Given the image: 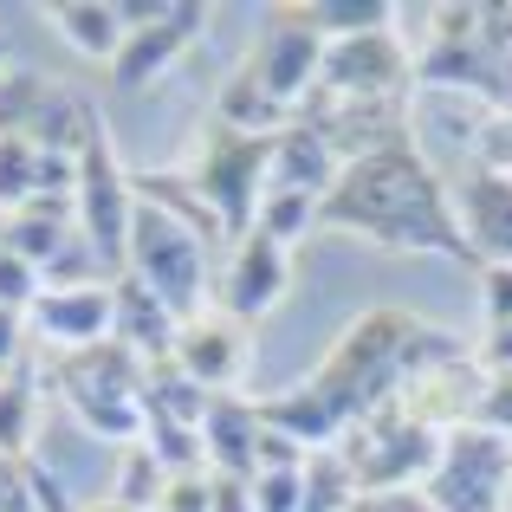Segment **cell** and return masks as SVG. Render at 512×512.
Listing matches in <instances>:
<instances>
[{
  "mask_svg": "<svg viewBox=\"0 0 512 512\" xmlns=\"http://www.w3.org/2000/svg\"><path fill=\"white\" fill-rule=\"evenodd\" d=\"M318 221L338 227V234H363L389 253L474 260L448 182L435 175V163H428L415 143H389V150H376V156L344 163L338 182H331V195L318 201Z\"/></svg>",
  "mask_w": 512,
  "mask_h": 512,
  "instance_id": "6da1fadb",
  "label": "cell"
},
{
  "mask_svg": "<svg viewBox=\"0 0 512 512\" xmlns=\"http://www.w3.org/2000/svg\"><path fill=\"white\" fill-rule=\"evenodd\" d=\"M454 357H461V338H454V331H435L415 312L383 305V312H363L357 325L331 344V357H325V370L312 376V389L338 409L344 428H357V422H370V415L396 409V402L409 396V383H422L428 370H441V363H454Z\"/></svg>",
  "mask_w": 512,
  "mask_h": 512,
  "instance_id": "7a4b0ae2",
  "label": "cell"
},
{
  "mask_svg": "<svg viewBox=\"0 0 512 512\" xmlns=\"http://www.w3.org/2000/svg\"><path fill=\"white\" fill-rule=\"evenodd\" d=\"M143 376H150V363L130 357L117 338L91 344V350H59V363H52V383H59L65 409L91 435L117 441V448L143 441Z\"/></svg>",
  "mask_w": 512,
  "mask_h": 512,
  "instance_id": "3957f363",
  "label": "cell"
},
{
  "mask_svg": "<svg viewBox=\"0 0 512 512\" xmlns=\"http://www.w3.org/2000/svg\"><path fill=\"white\" fill-rule=\"evenodd\" d=\"M338 454L357 474V493H402V487H428V474L441 467V428H428L422 415L396 409L370 415V422L344 428Z\"/></svg>",
  "mask_w": 512,
  "mask_h": 512,
  "instance_id": "277c9868",
  "label": "cell"
},
{
  "mask_svg": "<svg viewBox=\"0 0 512 512\" xmlns=\"http://www.w3.org/2000/svg\"><path fill=\"white\" fill-rule=\"evenodd\" d=\"M124 273H137L143 286H150L156 299L182 318V325H195V318H201V299H208V240L188 234L182 221H169L163 208L137 201Z\"/></svg>",
  "mask_w": 512,
  "mask_h": 512,
  "instance_id": "5b68a950",
  "label": "cell"
},
{
  "mask_svg": "<svg viewBox=\"0 0 512 512\" xmlns=\"http://www.w3.org/2000/svg\"><path fill=\"white\" fill-rule=\"evenodd\" d=\"M195 195L214 208L227 240H247L253 234V214H260V195L273 182V137H247V130H227L214 124L208 143H201L195 169H188Z\"/></svg>",
  "mask_w": 512,
  "mask_h": 512,
  "instance_id": "8992f818",
  "label": "cell"
},
{
  "mask_svg": "<svg viewBox=\"0 0 512 512\" xmlns=\"http://www.w3.org/2000/svg\"><path fill=\"white\" fill-rule=\"evenodd\" d=\"M78 234H85V247L98 253V266L111 279H124V260H130V221H137V188L124 182V163H117L111 150V130H91V143L78 150Z\"/></svg>",
  "mask_w": 512,
  "mask_h": 512,
  "instance_id": "52a82bcc",
  "label": "cell"
},
{
  "mask_svg": "<svg viewBox=\"0 0 512 512\" xmlns=\"http://www.w3.org/2000/svg\"><path fill=\"white\" fill-rule=\"evenodd\" d=\"M428 506L435 512H506L512 500V441L461 422L441 435V467L428 474Z\"/></svg>",
  "mask_w": 512,
  "mask_h": 512,
  "instance_id": "ba28073f",
  "label": "cell"
},
{
  "mask_svg": "<svg viewBox=\"0 0 512 512\" xmlns=\"http://www.w3.org/2000/svg\"><path fill=\"white\" fill-rule=\"evenodd\" d=\"M318 72H325V33H318L299 7H279L273 26H266V39L247 59V78L273 104H286V111L299 117V104L318 91Z\"/></svg>",
  "mask_w": 512,
  "mask_h": 512,
  "instance_id": "9c48e42d",
  "label": "cell"
},
{
  "mask_svg": "<svg viewBox=\"0 0 512 512\" xmlns=\"http://www.w3.org/2000/svg\"><path fill=\"white\" fill-rule=\"evenodd\" d=\"M409 78H415V59L402 52L396 33H357V39H331L325 46L318 91L357 98V104H402L409 98Z\"/></svg>",
  "mask_w": 512,
  "mask_h": 512,
  "instance_id": "30bf717a",
  "label": "cell"
},
{
  "mask_svg": "<svg viewBox=\"0 0 512 512\" xmlns=\"http://www.w3.org/2000/svg\"><path fill=\"white\" fill-rule=\"evenodd\" d=\"M286 279H292V260H286L279 240H266V234L234 240L227 273H221V318H234V325H260V318L286 299Z\"/></svg>",
  "mask_w": 512,
  "mask_h": 512,
  "instance_id": "8fae6325",
  "label": "cell"
},
{
  "mask_svg": "<svg viewBox=\"0 0 512 512\" xmlns=\"http://www.w3.org/2000/svg\"><path fill=\"white\" fill-rule=\"evenodd\" d=\"M117 279H98V286H46L33 305V331L59 350H91V344H111L117 331V299H111Z\"/></svg>",
  "mask_w": 512,
  "mask_h": 512,
  "instance_id": "7c38bea8",
  "label": "cell"
},
{
  "mask_svg": "<svg viewBox=\"0 0 512 512\" xmlns=\"http://www.w3.org/2000/svg\"><path fill=\"white\" fill-rule=\"evenodd\" d=\"M201 33H208V7H188V0H175V7H169L156 26H143V33H130V39H124V52L111 59V85H117V91H143V85H156V78H163Z\"/></svg>",
  "mask_w": 512,
  "mask_h": 512,
  "instance_id": "4fadbf2b",
  "label": "cell"
},
{
  "mask_svg": "<svg viewBox=\"0 0 512 512\" xmlns=\"http://www.w3.org/2000/svg\"><path fill=\"white\" fill-rule=\"evenodd\" d=\"M169 363L188 376V383H201L208 396H234L240 370H247V338H240L234 318H208V312H201L195 325H182Z\"/></svg>",
  "mask_w": 512,
  "mask_h": 512,
  "instance_id": "5bb4252c",
  "label": "cell"
},
{
  "mask_svg": "<svg viewBox=\"0 0 512 512\" xmlns=\"http://www.w3.org/2000/svg\"><path fill=\"white\" fill-rule=\"evenodd\" d=\"M454 214H461V234L480 266H512V182L474 169L454 195Z\"/></svg>",
  "mask_w": 512,
  "mask_h": 512,
  "instance_id": "9a60e30c",
  "label": "cell"
},
{
  "mask_svg": "<svg viewBox=\"0 0 512 512\" xmlns=\"http://www.w3.org/2000/svg\"><path fill=\"white\" fill-rule=\"evenodd\" d=\"M111 299H117V331H111V338L124 344L130 357H143V363H169L175 357V338H182V318H175L137 273L117 279Z\"/></svg>",
  "mask_w": 512,
  "mask_h": 512,
  "instance_id": "2e32d148",
  "label": "cell"
},
{
  "mask_svg": "<svg viewBox=\"0 0 512 512\" xmlns=\"http://www.w3.org/2000/svg\"><path fill=\"white\" fill-rule=\"evenodd\" d=\"M253 448H260V402L208 396V415H201V454H208L214 474L253 480Z\"/></svg>",
  "mask_w": 512,
  "mask_h": 512,
  "instance_id": "e0dca14e",
  "label": "cell"
},
{
  "mask_svg": "<svg viewBox=\"0 0 512 512\" xmlns=\"http://www.w3.org/2000/svg\"><path fill=\"white\" fill-rule=\"evenodd\" d=\"M338 150H331L325 137H318L312 124H292L273 137V182L266 188H292V195H331V182H338Z\"/></svg>",
  "mask_w": 512,
  "mask_h": 512,
  "instance_id": "ac0fdd59",
  "label": "cell"
},
{
  "mask_svg": "<svg viewBox=\"0 0 512 512\" xmlns=\"http://www.w3.org/2000/svg\"><path fill=\"white\" fill-rule=\"evenodd\" d=\"M260 428H273V435L299 441L305 454L338 448V435H344L338 409H331V402L318 396L312 383H292V389H279V396H266V402H260Z\"/></svg>",
  "mask_w": 512,
  "mask_h": 512,
  "instance_id": "d6986e66",
  "label": "cell"
},
{
  "mask_svg": "<svg viewBox=\"0 0 512 512\" xmlns=\"http://www.w3.org/2000/svg\"><path fill=\"white\" fill-rule=\"evenodd\" d=\"M52 26L72 39V52H85V59H104V65H111L117 52H124V39H130V26H124V13H117V0H52Z\"/></svg>",
  "mask_w": 512,
  "mask_h": 512,
  "instance_id": "ffe728a7",
  "label": "cell"
},
{
  "mask_svg": "<svg viewBox=\"0 0 512 512\" xmlns=\"http://www.w3.org/2000/svg\"><path fill=\"white\" fill-rule=\"evenodd\" d=\"M72 214H78L72 201H33V208L7 214V240H0V247H13L26 266L46 273V266L72 247Z\"/></svg>",
  "mask_w": 512,
  "mask_h": 512,
  "instance_id": "44dd1931",
  "label": "cell"
},
{
  "mask_svg": "<svg viewBox=\"0 0 512 512\" xmlns=\"http://www.w3.org/2000/svg\"><path fill=\"white\" fill-rule=\"evenodd\" d=\"M214 124H227V130H247V137H279V130H292L299 117H292L286 104H273V98H266V91L247 78V65H240V72L227 78L221 104H214Z\"/></svg>",
  "mask_w": 512,
  "mask_h": 512,
  "instance_id": "7402d4cb",
  "label": "cell"
},
{
  "mask_svg": "<svg viewBox=\"0 0 512 512\" xmlns=\"http://www.w3.org/2000/svg\"><path fill=\"white\" fill-rule=\"evenodd\" d=\"M305 20L331 39H357V33H389V20H396V7H383V0H312V7H299Z\"/></svg>",
  "mask_w": 512,
  "mask_h": 512,
  "instance_id": "603a6c76",
  "label": "cell"
},
{
  "mask_svg": "<svg viewBox=\"0 0 512 512\" xmlns=\"http://www.w3.org/2000/svg\"><path fill=\"white\" fill-rule=\"evenodd\" d=\"M163 487H169V467L137 441V448H124V461H117V493H111V506H124V512H156Z\"/></svg>",
  "mask_w": 512,
  "mask_h": 512,
  "instance_id": "cb8c5ba5",
  "label": "cell"
},
{
  "mask_svg": "<svg viewBox=\"0 0 512 512\" xmlns=\"http://www.w3.org/2000/svg\"><path fill=\"white\" fill-rule=\"evenodd\" d=\"M357 500V474H350V461L338 448H318L312 461H305V512H344Z\"/></svg>",
  "mask_w": 512,
  "mask_h": 512,
  "instance_id": "d4e9b609",
  "label": "cell"
},
{
  "mask_svg": "<svg viewBox=\"0 0 512 512\" xmlns=\"http://www.w3.org/2000/svg\"><path fill=\"white\" fill-rule=\"evenodd\" d=\"M318 221V195H292V188H266L260 195V214H253V234L279 240V247H292V240H305V227Z\"/></svg>",
  "mask_w": 512,
  "mask_h": 512,
  "instance_id": "484cf974",
  "label": "cell"
},
{
  "mask_svg": "<svg viewBox=\"0 0 512 512\" xmlns=\"http://www.w3.org/2000/svg\"><path fill=\"white\" fill-rule=\"evenodd\" d=\"M33 422H39L33 383H0V461H26V448H33Z\"/></svg>",
  "mask_w": 512,
  "mask_h": 512,
  "instance_id": "4316f807",
  "label": "cell"
},
{
  "mask_svg": "<svg viewBox=\"0 0 512 512\" xmlns=\"http://www.w3.org/2000/svg\"><path fill=\"white\" fill-rule=\"evenodd\" d=\"M39 195V150L26 137H0V208H33Z\"/></svg>",
  "mask_w": 512,
  "mask_h": 512,
  "instance_id": "83f0119b",
  "label": "cell"
},
{
  "mask_svg": "<svg viewBox=\"0 0 512 512\" xmlns=\"http://www.w3.org/2000/svg\"><path fill=\"white\" fill-rule=\"evenodd\" d=\"M467 422L487 428V435H506L512 441V370H480V389H474V409Z\"/></svg>",
  "mask_w": 512,
  "mask_h": 512,
  "instance_id": "f1b7e54d",
  "label": "cell"
},
{
  "mask_svg": "<svg viewBox=\"0 0 512 512\" xmlns=\"http://www.w3.org/2000/svg\"><path fill=\"white\" fill-rule=\"evenodd\" d=\"M253 512H305V467H279V474H253L247 480Z\"/></svg>",
  "mask_w": 512,
  "mask_h": 512,
  "instance_id": "f546056e",
  "label": "cell"
},
{
  "mask_svg": "<svg viewBox=\"0 0 512 512\" xmlns=\"http://www.w3.org/2000/svg\"><path fill=\"white\" fill-rule=\"evenodd\" d=\"M474 163H480V175H500V182H512V111H493L487 124H480Z\"/></svg>",
  "mask_w": 512,
  "mask_h": 512,
  "instance_id": "4dcf8cb0",
  "label": "cell"
},
{
  "mask_svg": "<svg viewBox=\"0 0 512 512\" xmlns=\"http://www.w3.org/2000/svg\"><path fill=\"white\" fill-rule=\"evenodd\" d=\"M39 305V266H26L13 247H0V312H33Z\"/></svg>",
  "mask_w": 512,
  "mask_h": 512,
  "instance_id": "1f68e13d",
  "label": "cell"
},
{
  "mask_svg": "<svg viewBox=\"0 0 512 512\" xmlns=\"http://www.w3.org/2000/svg\"><path fill=\"white\" fill-rule=\"evenodd\" d=\"M156 512H214V474H169L163 500H156Z\"/></svg>",
  "mask_w": 512,
  "mask_h": 512,
  "instance_id": "d6a6232c",
  "label": "cell"
},
{
  "mask_svg": "<svg viewBox=\"0 0 512 512\" xmlns=\"http://www.w3.org/2000/svg\"><path fill=\"white\" fill-rule=\"evenodd\" d=\"M480 292H487V331L512 325V266H480Z\"/></svg>",
  "mask_w": 512,
  "mask_h": 512,
  "instance_id": "836d02e7",
  "label": "cell"
},
{
  "mask_svg": "<svg viewBox=\"0 0 512 512\" xmlns=\"http://www.w3.org/2000/svg\"><path fill=\"white\" fill-rule=\"evenodd\" d=\"M344 512H435V506H428L422 487H402V493H357Z\"/></svg>",
  "mask_w": 512,
  "mask_h": 512,
  "instance_id": "e575fe53",
  "label": "cell"
},
{
  "mask_svg": "<svg viewBox=\"0 0 512 512\" xmlns=\"http://www.w3.org/2000/svg\"><path fill=\"white\" fill-rule=\"evenodd\" d=\"M214 512H253V493H247V480H227V474H214Z\"/></svg>",
  "mask_w": 512,
  "mask_h": 512,
  "instance_id": "d590c367",
  "label": "cell"
},
{
  "mask_svg": "<svg viewBox=\"0 0 512 512\" xmlns=\"http://www.w3.org/2000/svg\"><path fill=\"white\" fill-rule=\"evenodd\" d=\"M480 363H487V370H512V325H493V331H487Z\"/></svg>",
  "mask_w": 512,
  "mask_h": 512,
  "instance_id": "8d00e7d4",
  "label": "cell"
},
{
  "mask_svg": "<svg viewBox=\"0 0 512 512\" xmlns=\"http://www.w3.org/2000/svg\"><path fill=\"white\" fill-rule=\"evenodd\" d=\"M20 357V312H0V370Z\"/></svg>",
  "mask_w": 512,
  "mask_h": 512,
  "instance_id": "74e56055",
  "label": "cell"
},
{
  "mask_svg": "<svg viewBox=\"0 0 512 512\" xmlns=\"http://www.w3.org/2000/svg\"><path fill=\"white\" fill-rule=\"evenodd\" d=\"M0 240H7V208H0Z\"/></svg>",
  "mask_w": 512,
  "mask_h": 512,
  "instance_id": "f35d334b",
  "label": "cell"
},
{
  "mask_svg": "<svg viewBox=\"0 0 512 512\" xmlns=\"http://www.w3.org/2000/svg\"><path fill=\"white\" fill-rule=\"evenodd\" d=\"M98 512H124V506H98Z\"/></svg>",
  "mask_w": 512,
  "mask_h": 512,
  "instance_id": "ab89813d",
  "label": "cell"
},
{
  "mask_svg": "<svg viewBox=\"0 0 512 512\" xmlns=\"http://www.w3.org/2000/svg\"><path fill=\"white\" fill-rule=\"evenodd\" d=\"M0 59H7V46H0Z\"/></svg>",
  "mask_w": 512,
  "mask_h": 512,
  "instance_id": "60d3db41",
  "label": "cell"
},
{
  "mask_svg": "<svg viewBox=\"0 0 512 512\" xmlns=\"http://www.w3.org/2000/svg\"><path fill=\"white\" fill-rule=\"evenodd\" d=\"M506 512H512V500H506Z\"/></svg>",
  "mask_w": 512,
  "mask_h": 512,
  "instance_id": "b9f144b4",
  "label": "cell"
}]
</instances>
